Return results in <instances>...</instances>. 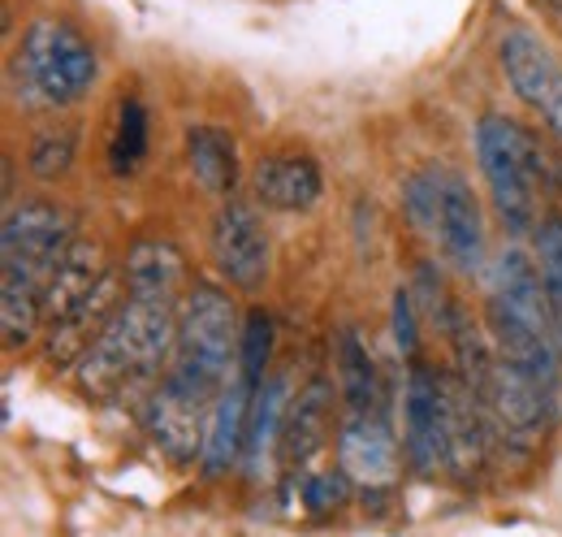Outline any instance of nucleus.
Here are the masks:
<instances>
[{
  "instance_id": "nucleus-22",
  "label": "nucleus",
  "mask_w": 562,
  "mask_h": 537,
  "mask_svg": "<svg viewBox=\"0 0 562 537\" xmlns=\"http://www.w3.org/2000/svg\"><path fill=\"white\" fill-rule=\"evenodd\" d=\"M74 156H78V130L74 126H43L26 148V169L39 182H56L69 174Z\"/></svg>"
},
{
  "instance_id": "nucleus-15",
  "label": "nucleus",
  "mask_w": 562,
  "mask_h": 537,
  "mask_svg": "<svg viewBox=\"0 0 562 537\" xmlns=\"http://www.w3.org/2000/svg\"><path fill=\"white\" fill-rule=\"evenodd\" d=\"M329 425H333V386L324 378H311L285 408V425H281V460L307 464L324 443H329Z\"/></svg>"
},
{
  "instance_id": "nucleus-8",
  "label": "nucleus",
  "mask_w": 562,
  "mask_h": 537,
  "mask_svg": "<svg viewBox=\"0 0 562 537\" xmlns=\"http://www.w3.org/2000/svg\"><path fill=\"white\" fill-rule=\"evenodd\" d=\"M437 239L446 260L459 273H476L485 265V217L472 195V187L459 174L442 178V217H437Z\"/></svg>"
},
{
  "instance_id": "nucleus-17",
  "label": "nucleus",
  "mask_w": 562,
  "mask_h": 537,
  "mask_svg": "<svg viewBox=\"0 0 562 537\" xmlns=\"http://www.w3.org/2000/svg\"><path fill=\"white\" fill-rule=\"evenodd\" d=\"M252 404H256V386L234 373V382L226 386V395L217 399L213 417H208V443H204V473L217 477L226 473L243 447H247V421H252Z\"/></svg>"
},
{
  "instance_id": "nucleus-12",
  "label": "nucleus",
  "mask_w": 562,
  "mask_h": 537,
  "mask_svg": "<svg viewBox=\"0 0 562 537\" xmlns=\"http://www.w3.org/2000/svg\"><path fill=\"white\" fill-rule=\"evenodd\" d=\"M485 399L494 404L498 421L520 438H537L546 430V421L554 417V395L546 386H537L533 378H524L520 369H511L507 360H494Z\"/></svg>"
},
{
  "instance_id": "nucleus-6",
  "label": "nucleus",
  "mask_w": 562,
  "mask_h": 537,
  "mask_svg": "<svg viewBox=\"0 0 562 537\" xmlns=\"http://www.w3.org/2000/svg\"><path fill=\"white\" fill-rule=\"evenodd\" d=\"M407 460L411 469H420L424 477H433L437 469H450V395L446 382L416 365L407 373Z\"/></svg>"
},
{
  "instance_id": "nucleus-7",
  "label": "nucleus",
  "mask_w": 562,
  "mask_h": 537,
  "mask_svg": "<svg viewBox=\"0 0 562 537\" xmlns=\"http://www.w3.org/2000/svg\"><path fill=\"white\" fill-rule=\"evenodd\" d=\"M213 265L239 291H260L269 278V234L252 204L230 200L213 221Z\"/></svg>"
},
{
  "instance_id": "nucleus-16",
  "label": "nucleus",
  "mask_w": 562,
  "mask_h": 537,
  "mask_svg": "<svg viewBox=\"0 0 562 537\" xmlns=\"http://www.w3.org/2000/svg\"><path fill=\"white\" fill-rule=\"evenodd\" d=\"M122 278H126V295H130V299L178 304L187 265H182V252H178L169 239H139V243L126 252Z\"/></svg>"
},
{
  "instance_id": "nucleus-27",
  "label": "nucleus",
  "mask_w": 562,
  "mask_h": 537,
  "mask_svg": "<svg viewBox=\"0 0 562 537\" xmlns=\"http://www.w3.org/2000/svg\"><path fill=\"white\" fill-rule=\"evenodd\" d=\"M394 343H398V351H403V356H416V347H420V330H416V299H411V291H407V286H398V291H394Z\"/></svg>"
},
{
  "instance_id": "nucleus-1",
  "label": "nucleus",
  "mask_w": 562,
  "mask_h": 537,
  "mask_svg": "<svg viewBox=\"0 0 562 537\" xmlns=\"http://www.w3.org/2000/svg\"><path fill=\"white\" fill-rule=\"evenodd\" d=\"M239 317L226 291H217L213 282H195L182 295L178 308V343H174V360L165 369V391L195 404V408H217V399L226 395V386L234 382L230 373H239Z\"/></svg>"
},
{
  "instance_id": "nucleus-24",
  "label": "nucleus",
  "mask_w": 562,
  "mask_h": 537,
  "mask_svg": "<svg viewBox=\"0 0 562 537\" xmlns=\"http://www.w3.org/2000/svg\"><path fill=\"white\" fill-rule=\"evenodd\" d=\"M442 178H446V169H420V174L407 178V187H403L407 217H411L420 230H433V234H437V217H442Z\"/></svg>"
},
{
  "instance_id": "nucleus-3",
  "label": "nucleus",
  "mask_w": 562,
  "mask_h": 537,
  "mask_svg": "<svg viewBox=\"0 0 562 537\" xmlns=\"http://www.w3.org/2000/svg\"><path fill=\"white\" fill-rule=\"evenodd\" d=\"M476 156L507 234H528L537 226V195L550 182L541 139L528 126L489 113L476 126Z\"/></svg>"
},
{
  "instance_id": "nucleus-10",
  "label": "nucleus",
  "mask_w": 562,
  "mask_h": 537,
  "mask_svg": "<svg viewBox=\"0 0 562 537\" xmlns=\"http://www.w3.org/2000/svg\"><path fill=\"white\" fill-rule=\"evenodd\" d=\"M108 278V265H104V252L100 243H87V239H74L69 252L61 256L48 291H43V321L48 325H61L69 317H78L91 295L100 291V282Z\"/></svg>"
},
{
  "instance_id": "nucleus-20",
  "label": "nucleus",
  "mask_w": 562,
  "mask_h": 537,
  "mask_svg": "<svg viewBox=\"0 0 562 537\" xmlns=\"http://www.w3.org/2000/svg\"><path fill=\"white\" fill-rule=\"evenodd\" d=\"M290 408V378H265L260 391H256V404H252V421H247V464L260 469L265 451L273 447V438H281V417Z\"/></svg>"
},
{
  "instance_id": "nucleus-26",
  "label": "nucleus",
  "mask_w": 562,
  "mask_h": 537,
  "mask_svg": "<svg viewBox=\"0 0 562 537\" xmlns=\"http://www.w3.org/2000/svg\"><path fill=\"white\" fill-rule=\"evenodd\" d=\"M350 499V473L346 469H333V473H316L303 482V503L311 512H329V508H342Z\"/></svg>"
},
{
  "instance_id": "nucleus-29",
  "label": "nucleus",
  "mask_w": 562,
  "mask_h": 537,
  "mask_svg": "<svg viewBox=\"0 0 562 537\" xmlns=\"http://www.w3.org/2000/svg\"><path fill=\"white\" fill-rule=\"evenodd\" d=\"M559 178H562V169H559Z\"/></svg>"
},
{
  "instance_id": "nucleus-28",
  "label": "nucleus",
  "mask_w": 562,
  "mask_h": 537,
  "mask_svg": "<svg viewBox=\"0 0 562 537\" xmlns=\"http://www.w3.org/2000/svg\"><path fill=\"white\" fill-rule=\"evenodd\" d=\"M546 13H550L554 26H562V0H546Z\"/></svg>"
},
{
  "instance_id": "nucleus-9",
  "label": "nucleus",
  "mask_w": 562,
  "mask_h": 537,
  "mask_svg": "<svg viewBox=\"0 0 562 537\" xmlns=\"http://www.w3.org/2000/svg\"><path fill=\"white\" fill-rule=\"evenodd\" d=\"M252 191L265 208H278V213H307L320 191H324V178H320V165L303 152H269L256 161L252 169Z\"/></svg>"
},
{
  "instance_id": "nucleus-11",
  "label": "nucleus",
  "mask_w": 562,
  "mask_h": 537,
  "mask_svg": "<svg viewBox=\"0 0 562 537\" xmlns=\"http://www.w3.org/2000/svg\"><path fill=\"white\" fill-rule=\"evenodd\" d=\"M489 334L498 343V360H507L511 369H520L524 378H533L537 386H546L550 395L559 391V343L550 334H541L528 321L511 317L494 299H489Z\"/></svg>"
},
{
  "instance_id": "nucleus-19",
  "label": "nucleus",
  "mask_w": 562,
  "mask_h": 537,
  "mask_svg": "<svg viewBox=\"0 0 562 537\" xmlns=\"http://www.w3.org/2000/svg\"><path fill=\"white\" fill-rule=\"evenodd\" d=\"M333 360H337V391H342V399H346V412H381L376 365H372V351H368V343L359 338V330L346 325V330L337 334Z\"/></svg>"
},
{
  "instance_id": "nucleus-18",
  "label": "nucleus",
  "mask_w": 562,
  "mask_h": 537,
  "mask_svg": "<svg viewBox=\"0 0 562 537\" xmlns=\"http://www.w3.org/2000/svg\"><path fill=\"white\" fill-rule=\"evenodd\" d=\"M187 165H191L195 182L208 195L226 200L234 191V182H239V143H234V135L221 130V126H208V122L191 126L187 130Z\"/></svg>"
},
{
  "instance_id": "nucleus-21",
  "label": "nucleus",
  "mask_w": 562,
  "mask_h": 537,
  "mask_svg": "<svg viewBox=\"0 0 562 537\" xmlns=\"http://www.w3.org/2000/svg\"><path fill=\"white\" fill-rule=\"evenodd\" d=\"M148 156V108L143 100H122L117 108V126H113V143H108V165L117 178H130Z\"/></svg>"
},
{
  "instance_id": "nucleus-4",
  "label": "nucleus",
  "mask_w": 562,
  "mask_h": 537,
  "mask_svg": "<svg viewBox=\"0 0 562 537\" xmlns=\"http://www.w3.org/2000/svg\"><path fill=\"white\" fill-rule=\"evenodd\" d=\"M69 243H74V230L56 204L26 200L9 208L4 230H0V291H22V295L43 299Z\"/></svg>"
},
{
  "instance_id": "nucleus-2",
  "label": "nucleus",
  "mask_w": 562,
  "mask_h": 537,
  "mask_svg": "<svg viewBox=\"0 0 562 537\" xmlns=\"http://www.w3.org/2000/svg\"><path fill=\"white\" fill-rule=\"evenodd\" d=\"M13 91L35 108H61L91 91L95 48L65 17H35L13 52Z\"/></svg>"
},
{
  "instance_id": "nucleus-25",
  "label": "nucleus",
  "mask_w": 562,
  "mask_h": 537,
  "mask_svg": "<svg viewBox=\"0 0 562 537\" xmlns=\"http://www.w3.org/2000/svg\"><path fill=\"white\" fill-rule=\"evenodd\" d=\"M537 269H541L546 295L554 304V317H559L562 330V217H546L541 230H537Z\"/></svg>"
},
{
  "instance_id": "nucleus-14",
  "label": "nucleus",
  "mask_w": 562,
  "mask_h": 537,
  "mask_svg": "<svg viewBox=\"0 0 562 537\" xmlns=\"http://www.w3.org/2000/svg\"><path fill=\"white\" fill-rule=\"evenodd\" d=\"M204 417H213V412L195 408V404H187V399H178L161 386L148 404V434L174 464H195V456L204 460V443H208Z\"/></svg>"
},
{
  "instance_id": "nucleus-13",
  "label": "nucleus",
  "mask_w": 562,
  "mask_h": 537,
  "mask_svg": "<svg viewBox=\"0 0 562 537\" xmlns=\"http://www.w3.org/2000/svg\"><path fill=\"white\" fill-rule=\"evenodd\" d=\"M337 460L363 486H381L394 473V434L381 412H346L337 430Z\"/></svg>"
},
{
  "instance_id": "nucleus-5",
  "label": "nucleus",
  "mask_w": 562,
  "mask_h": 537,
  "mask_svg": "<svg viewBox=\"0 0 562 537\" xmlns=\"http://www.w3.org/2000/svg\"><path fill=\"white\" fill-rule=\"evenodd\" d=\"M498 61L515 95L541 117V126L554 139H562V61L550 52V43L528 26H507L498 43Z\"/></svg>"
},
{
  "instance_id": "nucleus-23",
  "label": "nucleus",
  "mask_w": 562,
  "mask_h": 537,
  "mask_svg": "<svg viewBox=\"0 0 562 537\" xmlns=\"http://www.w3.org/2000/svg\"><path fill=\"white\" fill-rule=\"evenodd\" d=\"M273 356V317L265 308H252L243 321V343H239V373L260 391L265 382V365Z\"/></svg>"
}]
</instances>
